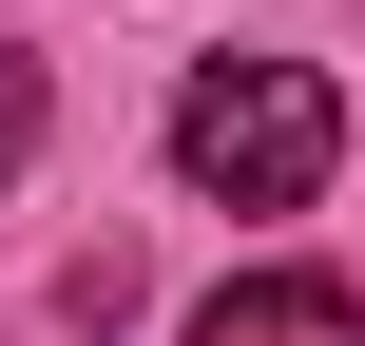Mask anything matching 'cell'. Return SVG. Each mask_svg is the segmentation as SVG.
I'll list each match as a JSON object with an SVG mask.
<instances>
[{
    "label": "cell",
    "instance_id": "3",
    "mask_svg": "<svg viewBox=\"0 0 365 346\" xmlns=\"http://www.w3.org/2000/svg\"><path fill=\"white\" fill-rule=\"evenodd\" d=\"M38 116H58V77H38V39H0V193L38 173Z\"/></svg>",
    "mask_w": 365,
    "mask_h": 346
},
{
    "label": "cell",
    "instance_id": "1",
    "mask_svg": "<svg viewBox=\"0 0 365 346\" xmlns=\"http://www.w3.org/2000/svg\"><path fill=\"white\" fill-rule=\"evenodd\" d=\"M173 173L212 212H308L346 173V96L308 58H212V77H173Z\"/></svg>",
    "mask_w": 365,
    "mask_h": 346
},
{
    "label": "cell",
    "instance_id": "2",
    "mask_svg": "<svg viewBox=\"0 0 365 346\" xmlns=\"http://www.w3.org/2000/svg\"><path fill=\"white\" fill-rule=\"evenodd\" d=\"M192 346H365V289H327V270H231L192 308Z\"/></svg>",
    "mask_w": 365,
    "mask_h": 346
}]
</instances>
